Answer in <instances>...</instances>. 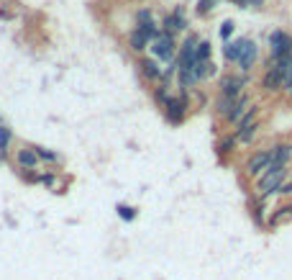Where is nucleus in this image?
Wrapping results in <instances>:
<instances>
[{
    "instance_id": "obj_1",
    "label": "nucleus",
    "mask_w": 292,
    "mask_h": 280,
    "mask_svg": "<svg viewBox=\"0 0 292 280\" xmlns=\"http://www.w3.org/2000/svg\"><path fill=\"white\" fill-rule=\"evenodd\" d=\"M284 175H287V167H269L264 175L259 178V196H269V193H277L284 185Z\"/></svg>"
},
{
    "instance_id": "obj_2",
    "label": "nucleus",
    "mask_w": 292,
    "mask_h": 280,
    "mask_svg": "<svg viewBox=\"0 0 292 280\" xmlns=\"http://www.w3.org/2000/svg\"><path fill=\"white\" fill-rule=\"evenodd\" d=\"M197 36H187L185 44L179 47V59H177V70H192L197 62Z\"/></svg>"
},
{
    "instance_id": "obj_3",
    "label": "nucleus",
    "mask_w": 292,
    "mask_h": 280,
    "mask_svg": "<svg viewBox=\"0 0 292 280\" xmlns=\"http://www.w3.org/2000/svg\"><path fill=\"white\" fill-rule=\"evenodd\" d=\"M151 52H154V57H159V59H172V54H174V39H172V34L162 31L159 39H154Z\"/></svg>"
},
{
    "instance_id": "obj_4",
    "label": "nucleus",
    "mask_w": 292,
    "mask_h": 280,
    "mask_svg": "<svg viewBox=\"0 0 292 280\" xmlns=\"http://www.w3.org/2000/svg\"><path fill=\"white\" fill-rule=\"evenodd\" d=\"M269 44H272V57H274V59H277V57L292 54V39H289L287 34H282V31H274L272 39H269Z\"/></svg>"
},
{
    "instance_id": "obj_5",
    "label": "nucleus",
    "mask_w": 292,
    "mask_h": 280,
    "mask_svg": "<svg viewBox=\"0 0 292 280\" xmlns=\"http://www.w3.org/2000/svg\"><path fill=\"white\" fill-rule=\"evenodd\" d=\"M241 88H243V80L236 77V75L220 80V93H223V98H241Z\"/></svg>"
},
{
    "instance_id": "obj_6",
    "label": "nucleus",
    "mask_w": 292,
    "mask_h": 280,
    "mask_svg": "<svg viewBox=\"0 0 292 280\" xmlns=\"http://www.w3.org/2000/svg\"><path fill=\"white\" fill-rule=\"evenodd\" d=\"M269 167H272V152H256V155L249 160V172H251V175L266 172Z\"/></svg>"
},
{
    "instance_id": "obj_7",
    "label": "nucleus",
    "mask_w": 292,
    "mask_h": 280,
    "mask_svg": "<svg viewBox=\"0 0 292 280\" xmlns=\"http://www.w3.org/2000/svg\"><path fill=\"white\" fill-rule=\"evenodd\" d=\"M182 116H185V100L169 98V100H167V118H169L172 123H177V121H182Z\"/></svg>"
},
{
    "instance_id": "obj_8",
    "label": "nucleus",
    "mask_w": 292,
    "mask_h": 280,
    "mask_svg": "<svg viewBox=\"0 0 292 280\" xmlns=\"http://www.w3.org/2000/svg\"><path fill=\"white\" fill-rule=\"evenodd\" d=\"M254 59H256V47H254V41H246V47H243V52L238 57V67L241 70H249L254 64Z\"/></svg>"
},
{
    "instance_id": "obj_9",
    "label": "nucleus",
    "mask_w": 292,
    "mask_h": 280,
    "mask_svg": "<svg viewBox=\"0 0 292 280\" xmlns=\"http://www.w3.org/2000/svg\"><path fill=\"white\" fill-rule=\"evenodd\" d=\"M187 24H185V18H182V13H169L167 18H164V31L167 34H172V31H182Z\"/></svg>"
},
{
    "instance_id": "obj_10",
    "label": "nucleus",
    "mask_w": 292,
    "mask_h": 280,
    "mask_svg": "<svg viewBox=\"0 0 292 280\" xmlns=\"http://www.w3.org/2000/svg\"><path fill=\"white\" fill-rule=\"evenodd\" d=\"M243 47H246V39L228 41V44H226V49H223V54H226V59H231V62H238V57H241Z\"/></svg>"
},
{
    "instance_id": "obj_11",
    "label": "nucleus",
    "mask_w": 292,
    "mask_h": 280,
    "mask_svg": "<svg viewBox=\"0 0 292 280\" xmlns=\"http://www.w3.org/2000/svg\"><path fill=\"white\" fill-rule=\"evenodd\" d=\"M282 82H284V75L269 67V72L264 75V88L266 90H277V88H282Z\"/></svg>"
},
{
    "instance_id": "obj_12",
    "label": "nucleus",
    "mask_w": 292,
    "mask_h": 280,
    "mask_svg": "<svg viewBox=\"0 0 292 280\" xmlns=\"http://www.w3.org/2000/svg\"><path fill=\"white\" fill-rule=\"evenodd\" d=\"M292 155V147H274L272 149V167H282L284 162H287V157Z\"/></svg>"
},
{
    "instance_id": "obj_13",
    "label": "nucleus",
    "mask_w": 292,
    "mask_h": 280,
    "mask_svg": "<svg viewBox=\"0 0 292 280\" xmlns=\"http://www.w3.org/2000/svg\"><path fill=\"white\" fill-rule=\"evenodd\" d=\"M141 72H144L149 80H159V77H162V67H159L154 59H144V62H141Z\"/></svg>"
},
{
    "instance_id": "obj_14",
    "label": "nucleus",
    "mask_w": 292,
    "mask_h": 280,
    "mask_svg": "<svg viewBox=\"0 0 292 280\" xmlns=\"http://www.w3.org/2000/svg\"><path fill=\"white\" fill-rule=\"evenodd\" d=\"M18 162L24 167H36V152H34V149H21V152H18Z\"/></svg>"
},
{
    "instance_id": "obj_15",
    "label": "nucleus",
    "mask_w": 292,
    "mask_h": 280,
    "mask_svg": "<svg viewBox=\"0 0 292 280\" xmlns=\"http://www.w3.org/2000/svg\"><path fill=\"white\" fill-rule=\"evenodd\" d=\"M146 41H149V36H146L144 31H139V29H136V31L131 34V49H136V52H139V49H144V47H146Z\"/></svg>"
},
{
    "instance_id": "obj_16",
    "label": "nucleus",
    "mask_w": 292,
    "mask_h": 280,
    "mask_svg": "<svg viewBox=\"0 0 292 280\" xmlns=\"http://www.w3.org/2000/svg\"><path fill=\"white\" fill-rule=\"evenodd\" d=\"M246 111H249V108H246V98L241 95V98H236V105H233V111H231V121H241V116L246 113Z\"/></svg>"
},
{
    "instance_id": "obj_17",
    "label": "nucleus",
    "mask_w": 292,
    "mask_h": 280,
    "mask_svg": "<svg viewBox=\"0 0 292 280\" xmlns=\"http://www.w3.org/2000/svg\"><path fill=\"white\" fill-rule=\"evenodd\" d=\"M195 57H197V62H208V57H210V44H208V41H200Z\"/></svg>"
},
{
    "instance_id": "obj_18",
    "label": "nucleus",
    "mask_w": 292,
    "mask_h": 280,
    "mask_svg": "<svg viewBox=\"0 0 292 280\" xmlns=\"http://www.w3.org/2000/svg\"><path fill=\"white\" fill-rule=\"evenodd\" d=\"M8 139H11V131L6 126H0V160L6 157V147H8Z\"/></svg>"
},
{
    "instance_id": "obj_19",
    "label": "nucleus",
    "mask_w": 292,
    "mask_h": 280,
    "mask_svg": "<svg viewBox=\"0 0 292 280\" xmlns=\"http://www.w3.org/2000/svg\"><path fill=\"white\" fill-rule=\"evenodd\" d=\"M254 131H256V123L246 126V128H238V131H236V139H241V142H249V139L254 136Z\"/></svg>"
},
{
    "instance_id": "obj_20",
    "label": "nucleus",
    "mask_w": 292,
    "mask_h": 280,
    "mask_svg": "<svg viewBox=\"0 0 292 280\" xmlns=\"http://www.w3.org/2000/svg\"><path fill=\"white\" fill-rule=\"evenodd\" d=\"M215 3H218V0H200V3H197V13H208Z\"/></svg>"
},
{
    "instance_id": "obj_21",
    "label": "nucleus",
    "mask_w": 292,
    "mask_h": 280,
    "mask_svg": "<svg viewBox=\"0 0 292 280\" xmlns=\"http://www.w3.org/2000/svg\"><path fill=\"white\" fill-rule=\"evenodd\" d=\"M34 152H36L39 157H44L47 162H54V160H57V155H54V152H47V149H41V147H39V149H34Z\"/></svg>"
},
{
    "instance_id": "obj_22",
    "label": "nucleus",
    "mask_w": 292,
    "mask_h": 280,
    "mask_svg": "<svg viewBox=\"0 0 292 280\" xmlns=\"http://www.w3.org/2000/svg\"><path fill=\"white\" fill-rule=\"evenodd\" d=\"M231 31H233V21H226V24L220 26V36H223V39H228Z\"/></svg>"
},
{
    "instance_id": "obj_23",
    "label": "nucleus",
    "mask_w": 292,
    "mask_h": 280,
    "mask_svg": "<svg viewBox=\"0 0 292 280\" xmlns=\"http://www.w3.org/2000/svg\"><path fill=\"white\" fill-rule=\"evenodd\" d=\"M118 213L126 219V221H131L133 219V208H128V206H118Z\"/></svg>"
},
{
    "instance_id": "obj_24",
    "label": "nucleus",
    "mask_w": 292,
    "mask_h": 280,
    "mask_svg": "<svg viewBox=\"0 0 292 280\" xmlns=\"http://www.w3.org/2000/svg\"><path fill=\"white\" fill-rule=\"evenodd\" d=\"M282 88L292 90V67H289V70H287V75H284V82H282Z\"/></svg>"
},
{
    "instance_id": "obj_25",
    "label": "nucleus",
    "mask_w": 292,
    "mask_h": 280,
    "mask_svg": "<svg viewBox=\"0 0 292 280\" xmlns=\"http://www.w3.org/2000/svg\"><path fill=\"white\" fill-rule=\"evenodd\" d=\"M156 98H159V100H164V103L169 100V98H167V90H164V88H156Z\"/></svg>"
},
{
    "instance_id": "obj_26",
    "label": "nucleus",
    "mask_w": 292,
    "mask_h": 280,
    "mask_svg": "<svg viewBox=\"0 0 292 280\" xmlns=\"http://www.w3.org/2000/svg\"><path fill=\"white\" fill-rule=\"evenodd\" d=\"M279 193H284V196H289V193H292V183H284V185L279 188Z\"/></svg>"
},
{
    "instance_id": "obj_27",
    "label": "nucleus",
    "mask_w": 292,
    "mask_h": 280,
    "mask_svg": "<svg viewBox=\"0 0 292 280\" xmlns=\"http://www.w3.org/2000/svg\"><path fill=\"white\" fill-rule=\"evenodd\" d=\"M243 3H251V6H259V3H261V0H243Z\"/></svg>"
},
{
    "instance_id": "obj_28",
    "label": "nucleus",
    "mask_w": 292,
    "mask_h": 280,
    "mask_svg": "<svg viewBox=\"0 0 292 280\" xmlns=\"http://www.w3.org/2000/svg\"><path fill=\"white\" fill-rule=\"evenodd\" d=\"M236 3H243V0H236Z\"/></svg>"
},
{
    "instance_id": "obj_29",
    "label": "nucleus",
    "mask_w": 292,
    "mask_h": 280,
    "mask_svg": "<svg viewBox=\"0 0 292 280\" xmlns=\"http://www.w3.org/2000/svg\"><path fill=\"white\" fill-rule=\"evenodd\" d=\"M0 126H3V123H0Z\"/></svg>"
}]
</instances>
